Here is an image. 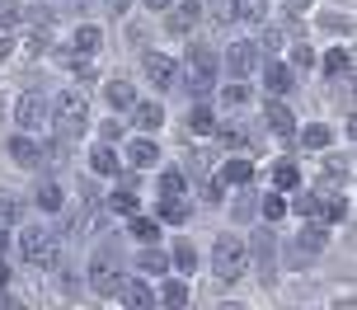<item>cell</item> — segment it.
I'll list each match as a JSON object with an SVG mask.
<instances>
[{
    "mask_svg": "<svg viewBox=\"0 0 357 310\" xmlns=\"http://www.w3.org/2000/svg\"><path fill=\"white\" fill-rule=\"evenodd\" d=\"M287 5H291V10H310V0H287Z\"/></svg>",
    "mask_w": 357,
    "mask_h": 310,
    "instance_id": "obj_46",
    "label": "cell"
},
{
    "mask_svg": "<svg viewBox=\"0 0 357 310\" xmlns=\"http://www.w3.org/2000/svg\"><path fill=\"white\" fill-rule=\"evenodd\" d=\"M146 75L155 80V90H169V85H174V61L160 56V52H151L146 56Z\"/></svg>",
    "mask_w": 357,
    "mask_h": 310,
    "instance_id": "obj_7",
    "label": "cell"
},
{
    "mask_svg": "<svg viewBox=\"0 0 357 310\" xmlns=\"http://www.w3.org/2000/svg\"><path fill=\"white\" fill-rule=\"evenodd\" d=\"M5 282H10V268H5V258H0V287H5Z\"/></svg>",
    "mask_w": 357,
    "mask_h": 310,
    "instance_id": "obj_45",
    "label": "cell"
},
{
    "mask_svg": "<svg viewBox=\"0 0 357 310\" xmlns=\"http://www.w3.org/2000/svg\"><path fill=\"white\" fill-rule=\"evenodd\" d=\"M104 99L113 104V109H132V99H137V94H132V85H127V80H108V85H104Z\"/></svg>",
    "mask_w": 357,
    "mask_h": 310,
    "instance_id": "obj_18",
    "label": "cell"
},
{
    "mask_svg": "<svg viewBox=\"0 0 357 310\" xmlns=\"http://www.w3.org/2000/svg\"><path fill=\"white\" fill-rule=\"evenodd\" d=\"M324 249V231L320 226H301V235H296V258H315Z\"/></svg>",
    "mask_w": 357,
    "mask_h": 310,
    "instance_id": "obj_9",
    "label": "cell"
},
{
    "mask_svg": "<svg viewBox=\"0 0 357 310\" xmlns=\"http://www.w3.org/2000/svg\"><path fill=\"white\" fill-rule=\"evenodd\" d=\"M89 169H94V174H118V155H113V146H94Z\"/></svg>",
    "mask_w": 357,
    "mask_h": 310,
    "instance_id": "obj_19",
    "label": "cell"
},
{
    "mask_svg": "<svg viewBox=\"0 0 357 310\" xmlns=\"http://www.w3.org/2000/svg\"><path fill=\"white\" fill-rule=\"evenodd\" d=\"M137 268H142V273H165V268H169V258H165L160 249H142V258H137Z\"/></svg>",
    "mask_w": 357,
    "mask_h": 310,
    "instance_id": "obj_21",
    "label": "cell"
},
{
    "mask_svg": "<svg viewBox=\"0 0 357 310\" xmlns=\"http://www.w3.org/2000/svg\"><path fill=\"white\" fill-rule=\"evenodd\" d=\"M174 263L183 268V273H193V268H197V249L188 245V240H178V249H174Z\"/></svg>",
    "mask_w": 357,
    "mask_h": 310,
    "instance_id": "obj_26",
    "label": "cell"
},
{
    "mask_svg": "<svg viewBox=\"0 0 357 310\" xmlns=\"http://www.w3.org/2000/svg\"><path fill=\"white\" fill-rule=\"evenodd\" d=\"M310 207H315V198H296V202H291V212H296V217H310Z\"/></svg>",
    "mask_w": 357,
    "mask_h": 310,
    "instance_id": "obj_40",
    "label": "cell"
},
{
    "mask_svg": "<svg viewBox=\"0 0 357 310\" xmlns=\"http://www.w3.org/2000/svg\"><path fill=\"white\" fill-rule=\"evenodd\" d=\"M38 207H43V212H56V207H61V188H56V183H43V188H38Z\"/></svg>",
    "mask_w": 357,
    "mask_h": 310,
    "instance_id": "obj_25",
    "label": "cell"
},
{
    "mask_svg": "<svg viewBox=\"0 0 357 310\" xmlns=\"http://www.w3.org/2000/svg\"><path fill=\"white\" fill-rule=\"evenodd\" d=\"M264 118H268V127L278 132V137H291V113H287V104H278V99H273V104L264 109Z\"/></svg>",
    "mask_w": 357,
    "mask_h": 310,
    "instance_id": "obj_17",
    "label": "cell"
},
{
    "mask_svg": "<svg viewBox=\"0 0 357 310\" xmlns=\"http://www.w3.org/2000/svg\"><path fill=\"white\" fill-rule=\"evenodd\" d=\"M160 193H165V198H178V193H183V174H165Z\"/></svg>",
    "mask_w": 357,
    "mask_h": 310,
    "instance_id": "obj_35",
    "label": "cell"
},
{
    "mask_svg": "<svg viewBox=\"0 0 357 310\" xmlns=\"http://www.w3.org/2000/svg\"><path fill=\"white\" fill-rule=\"evenodd\" d=\"M202 198H207V202H221V183H202Z\"/></svg>",
    "mask_w": 357,
    "mask_h": 310,
    "instance_id": "obj_41",
    "label": "cell"
},
{
    "mask_svg": "<svg viewBox=\"0 0 357 310\" xmlns=\"http://www.w3.org/2000/svg\"><path fill=\"white\" fill-rule=\"evenodd\" d=\"M160 217H165V221H183V217H188V207H183L178 198H165V202H160Z\"/></svg>",
    "mask_w": 357,
    "mask_h": 310,
    "instance_id": "obj_32",
    "label": "cell"
},
{
    "mask_svg": "<svg viewBox=\"0 0 357 310\" xmlns=\"http://www.w3.org/2000/svg\"><path fill=\"white\" fill-rule=\"evenodd\" d=\"M165 306H188V282H165Z\"/></svg>",
    "mask_w": 357,
    "mask_h": 310,
    "instance_id": "obj_29",
    "label": "cell"
},
{
    "mask_svg": "<svg viewBox=\"0 0 357 310\" xmlns=\"http://www.w3.org/2000/svg\"><path fill=\"white\" fill-rule=\"evenodd\" d=\"M127 160L137 164V169H151V164L160 160V150H155V141H132L127 146Z\"/></svg>",
    "mask_w": 357,
    "mask_h": 310,
    "instance_id": "obj_16",
    "label": "cell"
},
{
    "mask_svg": "<svg viewBox=\"0 0 357 310\" xmlns=\"http://www.w3.org/2000/svg\"><path fill=\"white\" fill-rule=\"evenodd\" d=\"M99 29H94V24H85V29H75V47H80V52H94V47H99Z\"/></svg>",
    "mask_w": 357,
    "mask_h": 310,
    "instance_id": "obj_27",
    "label": "cell"
},
{
    "mask_svg": "<svg viewBox=\"0 0 357 310\" xmlns=\"http://www.w3.org/2000/svg\"><path fill=\"white\" fill-rule=\"evenodd\" d=\"M0 306H10V301H5V296H0Z\"/></svg>",
    "mask_w": 357,
    "mask_h": 310,
    "instance_id": "obj_48",
    "label": "cell"
},
{
    "mask_svg": "<svg viewBox=\"0 0 357 310\" xmlns=\"http://www.w3.org/2000/svg\"><path fill=\"white\" fill-rule=\"evenodd\" d=\"M320 221H343L348 217V202L343 198H334V193H324V198H315V207H310Z\"/></svg>",
    "mask_w": 357,
    "mask_h": 310,
    "instance_id": "obj_12",
    "label": "cell"
},
{
    "mask_svg": "<svg viewBox=\"0 0 357 310\" xmlns=\"http://www.w3.org/2000/svg\"><path fill=\"white\" fill-rule=\"evenodd\" d=\"M273 179H278V188H296L301 174H296V164H278V174H273Z\"/></svg>",
    "mask_w": 357,
    "mask_h": 310,
    "instance_id": "obj_33",
    "label": "cell"
},
{
    "mask_svg": "<svg viewBox=\"0 0 357 310\" xmlns=\"http://www.w3.org/2000/svg\"><path fill=\"white\" fill-rule=\"evenodd\" d=\"M282 212H287V202H282V198H264V217H268V221H278Z\"/></svg>",
    "mask_w": 357,
    "mask_h": 310,
    "instance_id": "obj_36",
    "label": "cell"
},
{
    "mask_svg": "<svg viewBox=\"0 0 357 310\" xmlns=\"http://www.w3.org/2000/svg\"><path fill=\"white\" fill-rule=\"evenodd\" d=\"M259 66V42H235L231 47V71L235 75H250Z\"/></svg>",
    "mask_w": 357,
    "mask_h": 310,
    "instance_id": "obj_8",
    "label": "cell"
},
{
    "mask_svg": "<svg viewBox=\"0 0 357 310\" xmlns=\"http://www.w3.org/2000/svg\"><path fill=\"white\" fill-rule=\"evenodd\" d=\"M108 207H113V212H123V217H132V212H137V193L123 188V193H113V198H108Z\"/></svg>",
    "mask_w": 357,
    "mask_h": 310,
    "instance_id": "obj_28",
    "label": "cell"
},
{
    "mask_svg": "<svg viewBox=\"0 0 357 310\" xmlns=\"http://www.w3.org/2000/svg\"><path fill=\"white\" fill-rule=\"evenodd\" d=\"M89 123V104L80 90H66L61 99H56V127L66 132V137H75V132H85Z\"/></svg>",
    "mask_w": 357,
    "mask_h": 310,
    "instance_id": "obj_2",
    "label": "cell"
},
{
    "mask_svg": "<svg viewBox=\"0 0 357 310\" xmlns=\"http://www.w3.org/2000/svg\"><path fill=\"white\" fill-rule=\"evenodd\" d=\"M324 71H329V75H348V71H353V56L343 52V47H334V52L324 56Z\"/></svg>",
    "mask_w": 357,
    "mask_h": 310,
    "instance_id": "obj_20",
    "label": "cell"
},
{
    "mask_svg": "<svg viewBox=\"0 0 357 310\" xmlns=\"http://www.w3.org/2000/svg\"><path fill=\"white\" fill-rule=\"evenodd\" d=\"M123 137V123H104V141H118Z\"/></svg>",
    "mask_w": 357,
    "mask_h": 310,
    "instance_id": "obj_42",
    "label": "cell"
},
{
    "mask_svg": "<svg viewBox=\"0 0 357 310\" xmlns=\"http://www.w3.org/2000/svg\"><path fill=\"white\" fill-rule=\"evenodd\" d=\"M132 235L142 240V245H151V240L160 235V226H155V221H146V217H137V212H132Z\"/></svg>",
    "mask_w": 357,
    "mask_h": 310,
    "instance_id": "obj_23",
    "label": "cell"
},
{
    "mask_svg": "<svg viewBox=\"0 0 357 310\" xmlns=\"http://www.w3.org/2000/svg\"><path fill=\"white\" fill-rule=\"evenodd\" d=\"M10 155H15V164H24V169H33V164L43 160V150H38L29 137H15V141H10Z\"/></svg>",
    "mask_w": 357,
    "mask_h": 310,
    "instance_id": "obj_15",
    "label": "cell"
},
{
    "mask_svg": "<svg viewBox=\"0 0 357 310\" xmlns=\"http://www.w3.org/2000/svg\"><path fill=\"white\" fill-rule=\"evenodd\" d=\"M197 5H202V0H183V5H178L174 15H169V33H188V29H193L197 24Z\"/></svg>",
    "mask_w": 357,
    "mask_h": 310,
    "instance_id": "obj_13",
    "label": "cell"
},
{
    "mask_svg": "<svg viewBox=\"0 0 357 310\" xmlns=\"http://www.w3.org/2000/svg\"><path fill=\"white\" fill-rule=\"evenodd\" d=\"M268 10V0H235V15L240 19H264Z\"/></svg>",
    "mask_w": 357,
    "mask_h": 310,
    "instance_id": "obj_30",
    "label": "cell"
},
{
    "mask_svg": "<svg viewBox=\"0 0 357 310\" xmlns=\"http://www.w3.org/2000/svg\"><path fill=\"white\" fill-rule=\"evenodd\" d=\"M188 85H193V94H207L216 85V52L212 47H193L188 52Z\"/></svg>",
    "mask_w": 357,
    "mask_h": 310,
    "instance_id": "obj_5",
    "label": "cell"
},
{
    "mask_svg": "<svg viewBox=\"0 0 357 310\" xmlns=\"http://www.w3.org/2000/svg\"><path fill=\"white\" fill-rule=\"evenodd\" d=\"M89 287H94L99 296H118V287H123V277H118L113 249H99V254H94V263H89Z\"/></svg>",
    "mask_w": 357,
    "mask_h": 310,
    "instance_id": "obj_4",
    "label": "cell"
},
{
    "mask_svg": "<svg viewBox=\"0 0 357 310\" xmlns=\"http://www.w3.org/2000/svg\"><path fill=\"white\" fill-rule=\"evenodd\" d=\"M245 99H250L245 85H226V104H245Z\"/></svg>",
    "mask_w": 357,
    "mask_h": 310,
    "instance_id": "obj_37",
    "label": "cell"
},
{
    "mask_svg": "<svg viewBox=\"0 0 357 310\" xmlns=\"http://www.w3.org/2000/svg\"><path fill=\"white\" fill-rule=\"evenodd\" d=\"M15 118H19V127H24V132H43V127H47V118H52V109H47V99H43L38 90H29L24 99H19Z\"/></svg>",
    "mask_w": 357,
    "mask_h": 310,
    "instance_id": "obj_6",
    "label": "cell"
},
{
    "mask_svg": "<svg viewBox=\"0 0 357 310\" xmlns=\"http://www.w3.org/2000/svg\"><path fill=\"white\" fill-rule=\"evenodd\" d=\"M305 146H329V127H320V123H315V127H305Z\"/></svg>",
    "mask_w": 357,
    "mask_h": 310,
    "instance_id": "obj_34",
    "label": "cell"
},
{
    "mask_svg": "<svg viewBox=\"0 0 357 310\" xmlns=\"http://www.w3.org/2000/svg\"><path fill=\"white\" fill-rule=\"evenodd\" d=\"M19 249H24V258H29L33 268H47L56 258V235H47L43 226H29V231L19 235Z\"/></svg>",
    "mask_w": 357,
    "mask_h": 310,
    "instance_id": "obj_3",
    "label": "cell"
},
{
    "mask_svg": "<svg viewBox=\"0 0 357 310\" xmlns=\"http://www.w3.org/2000/svg\"><path fill=\"white\" fill-rule=\"evenodd\" d=\"M118 292H123V301H127V306H137V310H146L151 301H155V296H151V287H146L142 277H127V282L118 287Z\"/></svg>",
    "mask_w": 357,
    "mask_h": 310,
    "instance_id": "obj_11",
    "label": "cell"
},
{
    "mask_svg": "<svg viewBox=\"0 0 357 310\" xmlns=\"http://www.w3.org/2000/svg\"><path fill=\"white\" fill-rule=\"evenodd\" d=\"M127 5H132V0H113V10H127Z\"/></svg>",
    "mask_w": 357,
    "mask_h": 310,
    "instance_id": "obj_47",
    "label": "cell"
},
{
    "mask_svg": "<svg viewBox=\"0 0 357 310\" xmlns=\"http://www.w3.org/2000/svg\"><path fill=\"white\" fill-rule=\"evenodd\" d=\"M146 10H169V0H146Z\"/></svg>",
    "mask_w": 357,
    "mask_h": 310,
    "instance_id": "obj_43",
    "label": "cell"
},
{
    "mask_svg": "<svg viewBox=\"0 0 357 310\" xmlns=\"http://www.w3.org/2000/svg\"><path fill=\"white\" fill-rule=\"evenodd\" d=\"M245 263H250V245L240 235H221L212 249V273L226 277V282H235V277H245Z\"/></svg>",
    "mask_w": 357,
    "mask_h": 310,
    "instance_id": "obj_1",
    "label": "cell"
},
{
    "mask_svg": "<svg viewBox=\"0 0 357 310\" xmlns=\"http://www.w3.org/2000/svg\"><path fill=\"white\" fill-rule=\"evenodd\" d=\"M19 217V202H10V198H0V221H15Z\"/></svg>",
    "mask_w": 357,
    "mask_h": 310,
    "instance_id": "obj_38",
    "label": "cell"
},
{
    "mask_svg": "<svg viewBox=\"0 0 357 310\" xmlns=\"http://www.w3.org/2000/svg\"><path fill=\"white\" fill-rule=\"evenodd\" d=\"M254 254H259V268H264V282H273V231H259V240H254Z\"/></svg>",
    "mask_w": 357,
    "mask_h": 310,
    "instance_id": "obj_14",
    "label": "cell"
},
{
    "mask_svg": "<svg viewBox=\"0 0 357 310\" xmlns=\"http://www.w3.org/2000/svg\"><path fill=\"white\" fill-rule=\"evenodd\" d=\"M132 123L146 127V132H155L165 123V109H160V104H137V99H132Z\"/></svg>",
    "mask_w": 357,
    "mask_h": 310,
    "instance_id": "obj_10",
    "label": "cell"
},
{
    "mask_svg": "<svg viewBox=\"0 0 357 310\" xmlns=\"http://www.w3.org/2000/svg\"><path fill=\"white\" fill-rule=\"evenodd\" d=\"M296 66L310 71V66H315V52H310V47H296Z\"/></svg>",
    "mask_w": 357,
    "mask_h": 310,
    "instance_id": "obj_39",
    "label": "cell"
},
{
    "mask_svg": "<svg viewBox=\"0 0 357 310\" xmlns=\"http://www.w3.org/2000/svg\"><path fill=\"white\" fill-rule=\"evenodd\" d=\"M268 90L287 94V90H291V71H287V66H268Z\"/></svg>",
    "mask_w": 357,
    "mask_h": 310,
    "instance_id": "obj_24",
    "label": "cell"
},
{
    "mask_svg": "<svg viewBox=\"0 0 357 310\" xmlns=\"http://www.w3.org/2000/svg\"><path fill=\"white\" fill-rule=\"evenodd\" d=\"M216 123H212V113L207 109H188V132H212Z\"/></svg>",
    "mask_w": 357,
    "mask_h": 310,
    "instance_id": "obj_31",
    "label": "cell"
},
{
    "mask_svg": "<svg viewBox=\"0 0 357 310\" xmlns=\"http://www.w3.org/2000/svg\"><path fill=\"white\" fill-rule=\"evenodd\" d=\"M10 47H15V42H10V38H0V61L10 56Z\"/></svg>",
    "mask_w": 357,
    "mask_h": 310,
    "instance_id": "obj_44",
    "label": "cell"
},
{
    "mask_svg": "<svg viewBox=\"0 0 357 310\" xmlns=\"http://www.w3.org/2000/svg\"><path fill=\"white\" fill-rule=\"evenodd\" d=\"M250 179H254L250 160H226V183H250Z\"/></svg>",
    "mask_w": 357,
    "mask_h": 310,
    "instance_id": "obj_22",
    "label": "cell"
}]
</instances>
